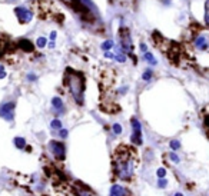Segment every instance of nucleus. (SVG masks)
<instances>
[{
	"instance_id": "obj_12",
	"label": "nucleus",
	"mask_w": 209,
	"mask_h": 196,
	"mask_svg": "<svg viewBox=\"0 0 209 196\" xmlns=\"http://www.w3.org/2000/svg\"><path fill=\"white\" fill-rule=\"evenodd\" d=\"M13 143H14V146H16L19 150H23V149L26 148V139H24V138H20V136L14 138V139H13Z\"/></svg>"
},
{
	"instance_id": "obj_34",
	"label": "nucleus",
	"mask_w": 209,
	"mask_h": 196,
	"mask_svg": "<svg viewBox=\"0 0 209 196\" xmlns=\"http://www.w3.org/2000/svg\"><path fill=\"white\" fill-rule=\"evenodd\" d=\"M173 196H183V193H180V192H176Z\"/></svg>"
},
{
	"instance_id": "obj_14",
	"label": "nucleus",
	"mask_w": 209,
	"mask_h": 196,
	"mask_svg": "<svg viewBox=\"0 0 209 196\" xmlns=\"http://www.w3.org/2000/svg\"><path fill=\"white\" fill-rule=\"evenodd\" d=\"M143 59L149 63V65H152V66H155L158 62H156V59H155V56L151 53V52H146V53H143Z\"/></svg>"
},
{
	"instance_id": "obj_9",
	"label": "nucleus",
	"mask_w": 209,
	"mask_h": 196,
	"mask_svg": "<svg viewBox=\"0 0 209 196\" xmlns=\"http://www.w3.org/2000/svg\"><path fill=\"white\" fill-rule=\"evenodd\" d=\"M52 108L56 112V115H62L65 113V105H63V100L60 98H53L52 99Z\"/></svg>"
},
{
	"instance_id": "obj_32",
	"label": "nucleus",
	"mask_w": 209,
	"mask_h": 196,
	"mask_svg": "<svg viewBox=\"0 0 209 196\" xmlns=\"http://www.w3.org/2000/svg\"><path fill=\"white\" fill-rule=\"evenodd\" d=\"M55 39H56V32H52V33H50V40L53 42Z\"/></svg>"
},
{
	"instance_id": "obj_33",
	"label": "nucleus",
	"mask_w": 209,
	"mask_h": 196,
	"mask_svg": "<svg viewBox=\"0 0 209 196\" xmlns=\"http://www.w3.org/2000/svg\"><path fill=\"white\" fill-rule=\"evenodd\" d=\"M49 47H50V49H53V47H55V43H53V42H50V43H49Z\"/></svg>"
},
{
	"instance_id": "obj_23",
	"label": "nucleus",
	"mask_w": 209,
	"mask_h": 196,
	"mask_svg": "<svg viewBox=\"0 0 209 196\" xmlns=\"http://www.w3.org/2000/svg\"><path fill=\"white\" fill-rule=\"evenodd\" d=\"M169 159H170L173 163H179V162H180V158H179L175 152H169Z\"/></svg>"
},
{
	"instance_id": "obj_26",
	"label": "nucleus",
	"mask_w": 209,
	"mask_h": 196,
	"mask_svg": "<svg viewBox=\"0 0 209 196\" xmlns=\"http://www.w3.org/2000/svg\"><path fill=\"white\" fill-rule=\"evenodd\" d=\"M67 135H69V132H67V129H60L59 130V136L62 138V139H66Z\"/></svg>"
},
{
	"instance_id": "obj_7",
	"label": "nucleus",
	"mask_w": 209,
	"mask_h": 196,
	"mask_svg": "<svg viewBox=\"0 0 209 196\" xmlns=\"http://www.w3.org/2000/svg\"><path fill=\"white\" fill-rule=\"evenodd\" d=\"M193 46L199 52H205L209 49V34L205 33H199L193 37Z\"/></svg>"
},
{
	"instance_id": "obj_3",
	"label": "nucleus",
	"mask_w": 209,
	"mask_h": 196,
	"mask_svg": "<svg viewBox=\"0 0 209 196\" xmlns=\"http://www.w3.org/2000/svg\"><path fill=\"white\" fill-rule=\"evenodd\" d=\"M49 150L52 152L53 158L59 162H63L66 159V145L60 140H50L49 142Z\"/></svg>"
},
{
	"instance_id": "obj_29",
	"label": "nucleus",
	"mask_w": 209,
	"mask_h": 196,
	"mask_svg": "<svg viewBox=\"0 0 209 196\" xmlns=\"http://www.w3.org/2000/svg\"><path fill=\"white\" fill-rule=\"evenodd\" d=\"M4 50H6V46H4V43H3V42L0 40V56L4 53Z\"/></svg>"
},
{
	"instance_id": "obj_15",
	"label": "nucleus",
	"mask_w": 209,
	"mask_h": 196,
	"mask_svg": "<svg viewBox=\"0 0 209 196\" xmlns=\"http://www.w3.org/2000/svg\"><path fill=\"white\" fill-rule=\"evenodd\" d=\"M113 47H115L113 40H106V42L102 43V50H105V52H109L110 49H113Z\"/></svg>"
},
{
	"instance_id": "obj_2",
	"label": "nucleus",
	"mask_w": 209,
	"mask_h": 196,
	"mask_svg": "<svg viewBox=\"0 0 209 196\" xmlns=\"http://www.w3.org/2000/svg\"><path fill=\"white\" fill-rule=\"evenodd\" d=\"M65 85L67 86L72 98L75 99V102L82 106L85 102V79L82 76V73H79L73 69H66Z\"/></svg>"
},
{
	"instance_id": "obj_6",
	"label": "nucleus",
	"mask_w": 209,
	"mask_h": 196,
	"mask_svg": "<svg viewBox=\"0 0 209 196\" xmlns=\"http://www.w3.org/2000/svg\"><path fill=\"white\" fill-rule=\"evenodd\" d=\"M121 49L128 53V55H132L133 52V43H132V39H131V34L126 29H121Z\"/></svg>"
},
{
	"instance_id": "obj_28",
	"label": "nucleus",
	"mask_w": 209,
	"mask_h": 196,
	"mask_svg": "<svg viewBox=\"0 0 209 196\" xmlns=\"http://www.w3.org/2000/svg\"><path fill=\"white\" fill-rule=\"evenodd\" d=\"M36 79H37V77H36V75H33V73H29V75H27V80H29V82H34Z\"/></svg>"
},
{
	"instance_id": "obj_20",
	"label": "nucleus",
	"mask_w": 209,
	"mask_h": 196,
	"mask_svg": "<svg viewBox=\"0 0 209 196\" xmlns=\"http://www.w3.org/2000/svg\"><path fill=\"white\" fill-rule=\"evenodd\" d=\"M46 44H47V39H46V37H39V39L36 40V46L40 47V49H43Z\"/></svg>"
},
{
	"instance_id": "obj_11",
	"label": "nucleus",
	"mask_w": 209,
	"mask_h": 196,
	"mask_svg": "<svg viewBox=\"0 0 209 196\" xmlns=\"http://www.w3.org/2000/svg\"><path fill=\"white\" fill-rule=\"evenodd\" d=\"M19 47L22 49L23 52H27V53L33 52V44H32L30 40H27V39H20V40H19Z\"/></svg>"
},
{
	"instance_id": "obj_10",
	"label": "nucleus",
	"mask_w": 209,
	"mask_h": 196,
	"mask_svg": "<svg viewBox=\"0 0 209 196\" xmlns=\"http://www.w3.org/2000/svg\"><path fill=\"white\" fill-rule=\"evenodd\" d=\"M109 196H128V190L121 185H112L109 190Z\"/></svg>"
},
{
	"instance_id": "obj_27",
	"label": "nucleus",
	"mask_w": 209,
	"mask_h": 196,
	"mask_svg": "<svg viewBox=\"0 0 209 196\" xmlns=\"http://www.w3.org/2000/svg\"><path fill=\"white\" fill-rule=\"evenodd\" d=\"M6 77V70H4V67L0 65V79H4Z\"/></svg>"
},
{
	"instance_id": "obj_21",
	"label": "nucleus",
	"mask_w": 209,
	"mask_h": 196,
	"mask_svg": "<svg viewBox=\"0 0 209 196\" xmlns=\"http://www.w3.org/2000/svg\"><path fill=\"white\" fill-rule=\"evenodd\" d=\"M205 23L209 27V0H206V3H205Z\"/></svg>"
},
{
	"instance_id": "obj_30",
	"label": "nucleus",
	"mask_w": 209,
	"mask_h": 196,
	"mask_svg": "<svg viewBox=\"0 0 209 196\" xmlns=\"http://www.w3.org/2000/svg\"><path fill=\"white\" fill-rule=\"evenodd\" d=\"M139 47H141V52H142V53H146V52H148V47H146V44L145 43H141L139 44Z\"/></svg>"
},
{
	"instance_id": "obj_4",
	"label": "nucleus",
	"mask_w": 209,
	"mask_h": 196,
	"mask_svg": "<svg viewBox=\"0 0 209 196\" xmlns=\"http://www.w3.org/2000/svg\"><path fill=\"white\" fill-rule=\"evenodd\" d=\"M131 126H132V136H131V142L136 146H141L143 143L142 139V125L141 122L136 119V118H132L131 119Z\"/></svg>"
},
{
	"instance_id": "obj_8",
	"label": "nucleus",
	"mask_w": 209,
	"mask_h": 196,
	"mask_svg": "<svg viewBox=\"0 0 209 196\" xmlns=\"http://www.w3.org/2000/svg\"><path fill=\"white\" fill-rule=\"evenodd\" d=\"M14 13H16L19 22L23 23V24H24V23H29L32 19H33V13H32V10H29V9L24 7V6L16 7V9H14Z\"/></svg>"
},
{
	"instance_id": "obj_16",
	"label": "nucleus",
	"mask_w": 209,
	"mask_h": 196,
	"mask_svg": "<svg viewBox=\"0 0 209 196\" xmlns=\"http://www.w3.org/2000/svg\"><path fill=\"white\" fill-rule=\"evenodd\" d=\"M50 128L53 129V130H60V129H63L62 128V122L59 119H53L50 122Z\"/></svg>"
},
{
	"instance_id": "obj_25",
	"label": "nucleus",
	"mask_w": 209,
	"mask_h": 196,
	"mask_svg": "<svg viewBox=\"0 0 209 196\" xmlns=\"http://www.w3.org/2000/svg\"><path fill=\"white\" fill-rule=\"evenodd\" d=\"M168 186V180L166 179H158V187L159 189H165Z\"/></svg>"
},
{
	"instance_id": "obj_18",
	"label": "nucleus",
	"mask_w": 209,
	"mask_h": 196,
	"mask_svg": "<svg viewBox=\"0 0 209 196\" xmlns=\"http://www.w3.org/2000/svg\"><path fill=\"white\" fill-rule=\"evenodd\" d=\"M152 76H153V72L151 70V69H148V70H145L142 75V79L145 80V82H149L151 79H152Z\"/></svg>"
},
{
	"instance_id": "obj_22",
	"label": "nucleus",
	"mask_w": 209,
	"mask_h": 196,
	"mask_svg": "<svg viewBox=\"0 0 209 196\" xmlns=\"http://www.w3.org/2000/svg\"><path fill=\"white\" fill-rule=\"evenodd\" d=\"M112 130H113V135H121L122 133V126L119 125V123H113Z\"/></svg>"
},
{
	"instance_id": "obj_1",
	"label": "nucleus",
	"mask_w": 209,
	"mask_h": 196,
	"mask_svg": "<svg viewBox=\"0 0 209 196\" xmlns=\"http://www.w3.org/2000/svg\"><path fill=\"white\" fill-rule=\"evenodd\" d=\"M136 155L135 150L129 146L121 145L113 155V172L122 180H131L135 173V166H136Z\"/></svg>"
},
{
	"instance_id": "obj_5",
	"label": "nucleus",
	"mask_w": 209,
	"mask_h": 196,
	"mask_svg": "<svg viewBox=\"0 0 209 196\" xmlns=\"http://www.w3.org/2000/svg\"><path fill=\"white\" fill-rule=\"evenodd\" d=\"M0 118L6 122H11L14 118V102H4L0 105Z\"/></svg>"
},
{
	"instance_id": "obj_13",
	"label": "nucleus",
	"mask_w": 209,
	"mask_h": 196,
	"mask_svg": "<svg viewBox=\"0 0 209 196\" xmlns=\"http://www.w3.org/2000/svg\"><path fill=\"white\" fill-rule=\"evenodd\" d=\"M113 55H115V59H116L118 62H121V63H125V62H126V55H125V52H123L122 49H116V52H115Z\"/></svg>"
},
{
	"instance_id": "obj_19",
	"label": "nucleus",
	"mask_w": 209,
	"mask_h": 196,
	"mask_svg": "<svg viewBox=\"0 0 209 196\" xmlns=\"http://www.w3.org/2000/svg\"><path fill=\"white\" fill-rule=\"evenodd\" d=\"M156 176H158V179H166V169L165 167H159V169L156 170Z\"/></svg>"
},
{
	"instance_id": "obj_31",
	"label": "nucleus",
	"mask_w": 209,
	"mask_h": 196,
	"mask_svg": "<svg viewBox=\"0 0 209 196\" xmlns=\"http://www.w3.org/2000/svg\"><path fill=\"white\" fill-rule=\"evenodd\" d=\"M105 57H108V59H115V55H113L112 52H105Z\"/></svg>"
},
{
	"instance_id": "obj_24",
	"label": "nucleus",
	"mask_w": 209,
	"mask_h": 196,
	"mask_svg": "<svg viewBox=\"0 0 209 196\" xmlns=\"http://www.w3.org/2000/svg\"><path fill=\"white\" fill-rule=\"evenodd\" d=\"M79 195L80 196H96V195H93L89 189H82V187H79Z\"/></svg>"
},
{
	"instance_id": "obj_17",
	"label": "nucleus",
	"mask_w": 209,
	"mask_h": 196,
	"mask_svg": "<svg viewBox=\"0 0 209 196\" xmlns=\"http://www.w3.org/2000/svg\"><path fill=\"white\" fill-rule=\"evenodd\" d=\"M169 148L173 150V152H176V150H179L180 149V142L176 140V139H173V140L169 142Z\"/></svg>"
}]
</instances>
